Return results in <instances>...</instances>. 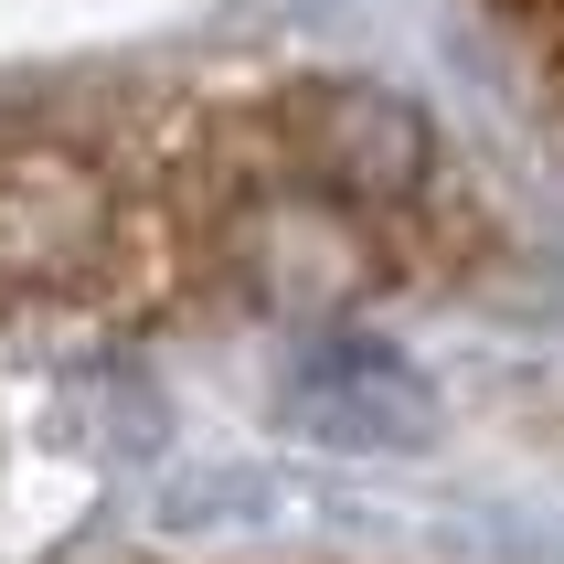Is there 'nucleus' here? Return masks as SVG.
Wrapping results in <instances>:
<instances>
[{"label": "nucleus", "instance_id": "1", "mask_svg": "<svg viewBox=\"0 0 564 564\" xmlns=\"http://www.w3.org/2000/svg\"><path fill=\"white\" fill-rule=\"evenodd\" d=\"M96 246H107V192H96V171L0 150V278H64Z\"/></svg>", "mask_w": 564, "mask_h": 564}, {"label": "nucleus", "instance_id": "2", "mask_svg": "<svg viewBox=\"0 0 564 564\" xmlns=\"http://www.w3.org/2000/svg\"><path fill=\"white\" fill-rule=\"evenodd\" d=\"M501 11V32L533 54V75L554 86V107H564V0H490Z\"/></svg>", "mask_w": 564, "mask_h": 564}]
</instances>
